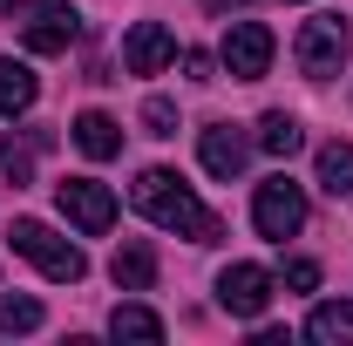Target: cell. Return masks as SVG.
I'll return each instance as SVG.
<instances>
[{
  "mask_svg": "<svg viewBox=\"0 0 353 346\" xmlns=\"http://www.w3.org/2000/svg\"><path fill=\"white\" fill-rule=\"evenodd\" d=\"M130 197H136V211L150 217L157 231H176V238H190V245H218L224 238V224L190 197V183H183L176 170H143Z\"/></svg>",
  "mask_w": 353,
  "mask_h": 346,
  "instance_id": "1",
  "label": "cell"
},
{
  "mask_svg": "<svg viewBox=\"0 0 353 346\" xmlns=\"http://www.w3.org/2000/svg\"><path fill=\"white\" fill-rule=\"evenodd\" d=\"M7 238H14V252H21L28 265H41V278H61V285H75V278L88 272V258L68 245V238H61V231H48L41 217H14V224H7Z\"/></svg>",
  "mask_w": 353,
  "mask_h": 346,
  "instance_id": "2",
  "label": "cell"
},
{
  "mask_svg": "<svg viewBox=\"0 0 353 346\" xmlns=\"http://www.w3.org/2000/svg\"><path fill=\"white\" fill-rule=\"evenodd\" d=\"M252 224H259V238H292L299 224H306V190L292 183V176H265L259 197H252Z\"/></svg>",
  "mask_w": 353,
  "mask_h": 346,
  "instance_id": "3",
  "label": "cell"
},
{
  "mask_svg": "<svg viewBox=\"0 0 353 346\" xmlns=\"http://www.w3.org/2000/svg\"><path fill=\"white\" fill-rule=\"evenodd\" d=\"M54 204H61V217H68L82 238H102V231L116 224V197H109V183H95V176L54 183Z\"/></svg>",
  "mask_w": 353,
  "mask_h": 346,
  "instance_id": "4",
  "label": "cell"
},
{
  "mask_svg": "<svg viewBox=\"0 0 353 346\" xmlns=\"http://www.w3.org/2000/svg\"><path fill=\"white\" fill-rule=\"evenodd\" d=\"M292 54H299V75H312V82L340 75V61H347V21H333V14L306 21L299 41H292Z\"/></svg>",
  "mask_w": 353,
  "mask_h": 346,
  "instance_id": "5",
  "label": "cell"
},
{
  "mask_svg": "<svg viewBox=\"0 0 353 346\" xmlns=\"http://www.w3.org/2000/svg\"><path fill=\"white\" fill-rule=\"evenodd\" d=\"M218 305L231 319H259L272 305V272L265 265H224L218 272Z\"/></svg>",
  "mask_w": 353,
  "mask_h": 346,
  "instance_id": "6",
  "label": "cell"
},
{
  "mask_svg": "<svg viewBox=\"0 0 353 346\" xmlns=\"http://www.w3.org/2000/svg\"><path fill=\"white\" fill-rule=\"evenodd\" d=\"M224 68H231V82H259L272 68V28L265 21H238L224 34Z\"/></svg>",
  "mask_w": 353,
  "mask_h": 346,
  "instance_id": "7",
  "label": "cell"
},
{
  "mask_svg": "<svg viewBox=\"0 0 353 346\" xmlns=\"http://www.w3.org/2000/svg\"><path fill=\"white\" fill-rule=\"evenodd\" d=\"M170 61H176V34L163 21H136L130 41H123V68H130V75H163Z\"/></svg>",
  "mask_w": 353,
  "mask_h": 346,
  "instance_id": "8",
  "label": "cell"
},
{
  "mask_svg": "<svg viewBox=\"0 0 353 346\" xmlns=\"http://www.w3.org/2000/svg\"><path fill=\"white\" fill-rule=\"evenodd\" d=\"M197 156H204V170H211V176H224V183H231V176L245 170L252 143H245V136L231 130V123H211V130L197 136Z\"/></svg>",
  "mask_w": 353,
  "mask_h": 346,
  "instance_id": "9",
  "label": "cell"
},
{
  "mask_svg": "<svg viewBox=\"0 0 353 346\" xmlns=\"http://www.w3.org/2000/svg\"><path fill=\"white\" fill-rule=\"evenodd\" d=\"M75 34H82V14H75V7H41V14L28 21V48H34V54H68Z\"/></svg>",
  "mask_w": 353,
  "mask_h": 346,
  "instance_id": "10",
  "label": "cell"
},
{
  "mask_svg": "<svg viewBox=\"0 0 353 346\" xmlns=\"http://www.w3.org/2000/svg\"><path fill=\"white\" fill-rule=\"evenodd\" d=\"M75 150L95 156V163H109V156L123 150V123H116V116H102V109H82V116H75Z\"/></svg>",
  "mask_w": 353,
  "mask_h": 346,
  "instance_id": "11",
  "label": "cell"
},
{
  "mask_svg": "<svg viewBox=\"0 0 353 346\" xmlns=\"http://www.w3.org/2000/svg\"><path fill=\"white\" fill-rule=\"evenodd\" d=\"M306 340H312V346H353V299H326V305H312Z\"/></svg>",
  "mask_w": 353,
  "mask_h": 346,
  "instance_id": "12",
  "label": "cell"
},
{
  "mask_svg": "<svg viewBox=\"0 0 353 346\" xmlns=\"http://www.w3.org/2000/svg\"><path fill=\"white\" fill-rule=\"evenodd\" d=\"M34 95H41L34 68H28V61H7V54H0V116H21V109H34Z\"/></svg>",
  "mask_w": 353,
  "mask_h": 346,
  "instance_id": "13",
  "label": "cell"
},
{
  "mask_svg": "<svg viewBox=\"0 0 353 346\" xmlns=\"http://www.w3.org/2000/svg\"><path fill=\"white\" fill-rule=\"evenodd\" d=\"M109 272H116L123 292H150V285H157V252H150V245H123Z\"/></svg>",
  "mask_w": 353,
  "mask_h": 346,
  "instance_id": "14",
  "label": "cell"
},
{
  "mask_svg": "<svg viewBox=\"0 0 353 346\" xmlns=\"http://www.w3.org/2000/svg\"><path fill=\"white\" fill-rule=\"evenodd\" d=\"M319 190L326 197H353V143H326L319 150Z\"/></svg>",
  "mask_w": 353,
  "mask_h": 346,
  "instance_id": "15",
  "label": "cell"
},
{
  "mask_svg": "<svg viewBox=\"0 0 353 346\" xmlns=\"http://www.w3.org/2000/svg\"><path fill=\"white\" fill-rule=\"evenodd\" d=\"M109 333H116V340H143V346H157V340H163V319H157L150 305H116V312H109Z\"/></svg>",
  "mask_w": 353,
  "mask_h": 346,
  "instance_id": "16",
  "label": "cell"
},
{
  "mask_svg": "<svg viewBox=\"0 0 353 346\" xmlns=\"http://www.w3.org/2000/svg\"><path fill=\"white\" fill-rule=\"evenodd\" d=\"M34 150H48V130H28V136H21V143H14V136L0 143V170L14 176V190H21L28 176H34Z\"/></svg>",
  "mask_w": 353,
  "mask_h": 346,
  "instance_id": "17",
  "label": "cell"
},
{
  "mask_svg": "<svg viewBox=\"0 0 353 346\" xmlns=\"http://www.w3.org/2000/svg\"><path fill=\"white\" fill-rule=\"evenodd\" d=\"M299 143H306V130H299L285 109H272V116L259 123V150H265V156H292Z\"/></svg>",
  "mask_w": 353,
  "mask_h": 346,
  "instance_id": "18",
  "label": "cell"
},
{
  "mask_svg": "<svg viewBox=\"0 0 353 346\" xmlns=\"http://www.w3.org/2000/svg\"><path fill=\"white\" fill-rule=\"evenodd\" d=\"M41 326V299H0V333H34Z\"/></svg>",
  "mask_w": 353,
  "mask_h": 346,
  "instance_id": "19",
  "label": "cell"
},
{
  "mask_svg": "<svg viewBox=\"0 0 353 346\" xmlns=\"http://www.w3.org/2000/svg\"><path fill=\"white\" fill-rule=\"evenodd\" d=\"M143 130H150V136H176V102L150 95V102H143Z\"/></svg>",
  "mask_w": 353,
  "mask_h": 346,
  "instance_id": "20",
  "label": "cell"
},
{
  "mask_svg": "<svg viewBox=\"0 0 353 346\" xmlns=\"http://www.w3.org/2000/svg\"><path fill=\"white\" fill-rule=\"evenodd\" d=\"M312 285H319V265H312V258H292V265H285V292H312Z\"/></svg>",
  "mask_w": 353,
  "mask_h": 346,
  "instance_id": "21",
  "label": "cell"
},
{
  "mask_svg": "<svg viewBox=\"0 0 353 346\" xmlns=\"http://www.w3.org/2000/svg\"><path fill=\"white\" fill-rule=\"evenodd\" d=\"M211 68H218V61H211L204 48H190V54H183V75H190V82H211Z\"/></svg>",
  "mask_w": 353,
  "mask_h": 346,
  "instance_id": "22",
  "label": "cell"
},
{
  "mask_svg": "<svg viewBox=\"0 0 353 346\" xmlns=\"http://www.w3.org/2000/svg\"><path fill=\"white\" fill-rule=\"evenodd\" d=\"M28 7H41V0H0V14H28Z\"/></svg>",
  "mask_w": 353,
  "mask_h": 346,
  "instance_id": "23",
  "label": "cell"
}]
</instances>
